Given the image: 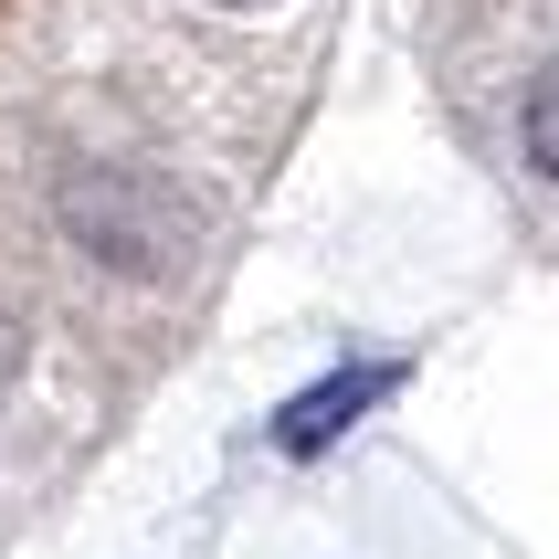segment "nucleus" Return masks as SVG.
Returning a JSON list of instances; mask_svg holds the SVG:
<instances>
[{
  "label": "nucleus",
  "mask_w": 559,
  "mask_h": 559,
  "mask_svg": "<svg viewBox=\"0 0 559 559\" xmlns=\"http://www.w3.org/2000/svg\"><path fill=\"white\" fill-rule=\"evenodd\" d=\"M380 391H402V359H359V370H328L317 391H296V402L275 412V443H285V454H317V443H338L348 423L380 402Z\"/></svg>",
  "instance_id": "obj_1"
},
{
  "label": "nucleus",
  "mask_w": 559,
  "mask_h": 559,
  "mask_svg": "<svg viewBox=\"0 0 559 559\" xmlns=\"http://www.w3.org/2000/svg\"><path fill=\"white\" fill-rule=\"evenodd\" d=\"M518 138H528V158H538V180L559 190V63L528 85V106H518Z\"/></svg>",
  "instance_id": "obj_2"
},
{
  "label": "nucleus",
  "mask_w": 559,
  "mask_h": 559,
  "mask_svg": "<svg viewBox=\"0 0 559 559\" xmlns=\"http://www.w3.org/2000/svg\"><path fill=\"white\" fill-rule=\"evenodd\" d=\"M11 370H22V328H11V307H0V402H11Z\"/></svg>",
  "instance_id": "obj_3"
},
{
  "label": "nucleus",
  "mask_w": 559,
  "mask_h": 559,
  "mask_svg": "<svg viewBox=\"0 0 559 559\" xmlns=\"http://www.w3.org/2000/svg\"><path fill=\"white\" fill-rule=\"evenodd\" d=\"M222 11H253V0H222Z\"/></svg>",
  "instance_id": "obj_4"
}]
</instances>
